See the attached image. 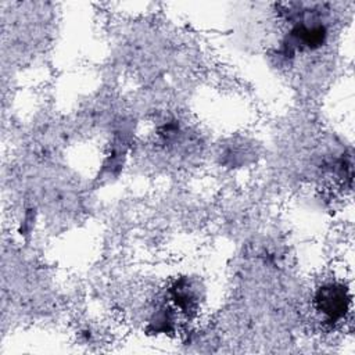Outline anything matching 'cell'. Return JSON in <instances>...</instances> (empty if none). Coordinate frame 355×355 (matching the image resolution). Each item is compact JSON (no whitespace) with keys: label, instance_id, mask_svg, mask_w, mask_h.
Instances as JSON below:
<instances>
[{"label":"cell","instance_id":"obj_1","mask_svg":"<svg viewBox=\"0 0 355 355\" xmlns=\"http://www.w3.org/2000/svg\"><path fill=\"white\" fill-rule=\"evenodd\" d=\"M316 309L327 322L337 323L345 318L349 308L348 290L338 283H329L322 286L315 297Z\"/></svg>","mask_w":355,"mask_h":355},{"label":"cell","instance_id":"obj_2","mask_svg":"<svg viewBox=\"0 0 355 355\" xmlns=\"http://www.w3.org/2000/svg\"><path fill=\"white\" fill-rule=\"evenodd\" d=\"M326 28L318 24H298L290 33L288 49L290 50H313L320 47L326 40Z\"/></svg>","mask_w":355,"mask_h":355}]
</instances>
